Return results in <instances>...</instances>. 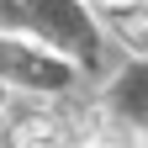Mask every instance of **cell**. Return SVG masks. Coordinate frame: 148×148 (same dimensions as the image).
<instances>
[{
  "mask_svg": "<svg viewBox=\"0 0 148 148\" xmlns=\"http://www.w3.org/2000/svg\"><path fill=\"white\" fill-rule=\"evenodd\" d=\"M101 5H132V0H101Z\"/></svg>",
  "mask_w": 148,
  "mask_h": 148,
  "instance_id": "cell-1",
  "label": "cell"
}]
</instances>
